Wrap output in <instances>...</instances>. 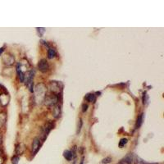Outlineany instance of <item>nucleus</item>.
<instances>
[{
    "label": "nucleus",
    "mask_w": 164,
    "mask_h": 164,
    "mask_svg": "<svg viewBox=\"0 0 164 164\" xmlns=\"http://www.w3.org/2000/svg\"><path fill=\"white\" fill-rule=\"evenodd\" d=\"M128 142V140L126 139V138H123V139H121V140L119 141V147L120 148H122V147H124L125 145H126Z\"/></svg>",
    "instance_id": "nucleus-14"
},
{
    "label": "nucleus",
    "mask_w": 164,
    "mask_h": 164,
    "mask_svg": "<svg viewBox=\"0 0 164 164\" xmlns=\"http://www.w3.org/2000/svg\"><path fill=\"white\" fill-rule=\"evenodd\" d=\"M122 161L124 162V163H126V164H133V161H134V154H133V153H129V154H127L124 158H123Z\"/></svg>",
    "instance_id": "nucleus-6"
},
{
    "label": "nucleus",
    "mask_w": 164,
    "mask_h": 164,
    "mask_svg": "<svg viewBox=\"0 0 164 164\" xmlns=\"http://www.w3.org/2000/svg\"><path fill=\"white\" fill-rule=\"evenodd\" d=\"M58 101V98L57 95H49V96H45V104L48 105H52L57 104V102Z\"/></svg>",
    "instance_id": "nucleus-3"
},
{
    "label": "nucleus",
    "mask_w": 164,
    "mask_h": 164,
    "mask_svg": "<svg viewBox=\"0 0 164 164\" xmlns=\"http://www.w3.org/2000/svg\"><path fill=\"white\" fill-rule=\"evenodd\" d=\"M82 107H83V109H82V111H83V112H85V111H87V108H88V105H87V104H83Z\"/></svg>",
    "instance_id": "nucleus-20"
},
{
    "label": "nucleus",
    "mask_w": 164,
    "mask_h": 164,
    "mask_svg": "<svg viewBox=\"0 0 164 164\" xmlns=\"http://www.w3.org/2000/svg\"><path fill=\"white\" fill-rule=\"evenodd\" d=\"M133 163L135 164H158V163H149V162H147L145 160H143L141 158L138 157L134 155V161H133Z\"/></svg>",
    "instance_id": "nucleus-7"
},
{
    "label": "nucleus",
    "mask_w": 164,
    "mask_h": 164,
    "mask_svg": "<svg viewBox=\"0 0 164 164\" xmlns=\"http://www.w3.org/2000/svg\"><path fill=\"white\" fill-rule=\"evenodd\" d=\"M38 68L41 71V72H46L49 69V65L46 59H41L39 62L38 64Z\"/></svg>",
    "instance_id": "nucleus-1"
},
{
    "label": "nucleus",
    "mask_w": 164,
    "mask_h": 164,
    "mask_svg": "<svg viewBox=\"0 0 164 164\" xmlns=\"http://www.w3.org/2000/svg\"><path fill=\"white\" fill-rule=\"evenodd\" d=\"M117 164H125V163H124V162H123L122 160H121V161H120L118 163H117Z\"/></svg>",
    "instance_id": "nucleus-23"
},
{
    "label": "nucleus",
    "mask_w": 164,
    "mask_h": 164,
    "mask_svg": "<svg viewBox=\"0 0 164 164\" xmlns=\"http://www.w3.org/2000/svg\"><path fill=\"white\" fill-rule=\"evenodd\" d=\"M37 31L39 33V36H42V35L44 34L45 32V29L44 28H37Z\"/></svg>",
    "instance_id": "nucleus-19"
},
{
    "label": "nucleus",
    "mask_w": 164,
    "mask_h": 164,
    "mask_svg": "<svg viewBox=\"0 0 164 164\" xmlns=\"http://www.w3.org/2000/svg\"><path fill=\"white\" fill-rule=\"evenodd\" d=\"M60 114H61V107L59 105H57L53 108V116L55 118H58V117H60Z\"/></svg>",
    "instance_id": "nucleus-11"
},
{
    "label": "nucleus",
    "mask_w": 164,
    "mask_h": 164,
    "mask_svg": "<svg viewBox=\"0 0 164 164\" xmlns=\"http://www.w3.org/2000/svg\"><path fill=\"white\" fill-rule=\"evenodd\" d=\"M17 73H18V76H19V79H20V82H24L25 80V74L24 72H22V71H20V68L19 67V64L17 65Z\"/></svg>",
    "instance_id": "nucleus-12"
},
{
    "label": "nucleus",
    "mask_w": 164,
    "mask_h": 164,
    "mask_svg": "<svg viewBox=\"0 0 164 164\" xmlns=\"http://www.w3.org/2000/svg\"><path fill=\"white\" fill-rule=\"evenodd\" d=\"M148 99V95L146 94V92H145V93H144V95H143V104H147Z\"/></svg>",
    "instance_id": "nucleus-18"
},
{
    "label": "nucleus",
    "mask_w": 164,
    "mask_h": 164,
    "mask_svg": "<svg viewBox=\"0 0 164 164\" xmlns=\"http://www.w3.org/2000/svg\"><path fill=\"white\" fill-rule=\"evenodd\" d=\"M84 162H85V158H84V157H82V158H81V159H80V164H84Z\"/></svg>",
    "instance_id": "nucleus-21"
},
{
    "label": "nucleus",
    "mask_w": 164,
    "mask_h": 164,
    "mask_svg": "<svg viewBox=\"0 0 164 164\" xmlns=\"http://www.w3.org/2000/svg\"><path fill=\"white\" fill-rule=\"evenodd\" d=\"M52 128H53V124L51 122H48L47 124L44 126V127L43 128V135H42L43 140H44L46 138H47L49 133L52 130Z\"/></svg>",
    "instance_id": "nucleus-5"
},
{
    "label": "nucleus",
    "mask_w": 164,
    "mask_h": 164,
    "mask_svg": "<svg viewBox=\"0 0 164 164\" xmlns=\"http://www.w3.org/2000/svg\"><path fill=\"white\" fill-rule=\"evenodd\" d=\"M41 147V143H40V140L39 138H35V139L33 140L32 143V154L35 155L38 153V151L39 150V148Z\"/></svg>",
    "instance_id": "nucleus-2"
},
{
    "label": "nucleus",
    "mask_w": 164,
    "mask_h": 164,
    "mask_svg": "<svg viewBox=\"0 0 164 164\" xmlns=\"http://www.w3.org/2000/svg\"><path fill=\"white\" fill-rule=\"evenodd\" d=\"M82 124H83V122H82V120L80 119L78 121V124H77V131H76V134H79L80 130H81V127H82Z\"/></svg>",
    "instance_id": "nucleus-16"
},
{
    "label": "nucleus",
    "mask_w": 164,
    "mask_h": 164,
    "mask_svg": "<svg viewBox=\"0 0 164 164\" xmlns=\"http://www.w3.org/2000/svg\"><path fill=\"white\" fill-rule=\"evenodd\" d=\"M85 99L89 102H94L96 101V97L94 94H87L85 97Z\"/></svg>",
    "instance_id": "nucleus-8"
},
{
    "label": "nucleus",
    "mask_w": 164,
    "mask_h": 164,
    "mask_svg": "<svg viewBox=\"0 0 164 164\" xmlns=\"http://www.w3.org/2000/svg\"><path fill=\"white\" fill-rule=\"evenodd\" d=\"M73 164H76V160L73 161Z\"/></svg>",
    "instance_id": "nucleus-24"
},
{
    "label": "nucleus",
    "mask_w": 164,
    "mask_h": 164,
    "mask_svg": "<svg viewBox=\"0 0 164 164\" xmlns=\"http://www.w3.org/2000/svg\"><path fill=\"white\" fill-rule=\"evenodd\" d=\"M33 79H34V72L31 71L29 72L26 77V85L29 87L30 92H33Z\"/></svg>",
    "instance_id": "nucleus-4"
},
{
    "label": "nucleus",
    "mask_w": 164,
    "mask_h": 164,
    "mask_svg": "<svg viewBox=\"0 0 164 164\" xmlns=\"http://www.w3.org/2000/svg\"><path fill=\"white\" fill-rule=\"evenodd\" d=\"M3 51H4V47H3V48L0 49V55L2 54V53L3 52Z\"/></svg>",
    "instance_id": "nucleus-22"
},
{
    "label": "nucleus",
    "mask_w": 164,
    "mask_h": 164,
    "mask_svg": "<svg viewBox=\"0 0 164 164\" xmlns=\"http://www.w3.org/2000/svg\"><path fill=\"white\" fill-rule=\"evenodd\" d=\"M55 56H56V51H55V49H53L52 48L49 49V50H48V57H49V58L52 59V58H53L55 57Z\"/></svg>",
    "instance_id": "nucleus-13"
},
{
    "label": "nucleus",
    "mask_w": 164,
    "mask_h": 164,
    "mask_svg": "<svg viewBox=\"0 0 164 164\" xmlns=\"http://www.w3.org/2000/svg\"><path fill=\"white\" fill-rule=\"evenodd\" d=\"M63 157L65 158V159L67 160V161H71L73 158L72 153H71V150H65L63 152Z\"/></svg>",
    "instance_id": "nucleus-9"
},
{
    "label": "nucleus",
    "mask_w": 164,
    "mask_h": 164,
    "mask_svg": "<svg viewBox=\"0 0 164 164\" xmlns=\"http://www.w3.org/2000/svg\"><path fill=\"white\" fill-rule=\"evenodd\" d=\"M112 162V158L110 157H107L105 158H104L102 161H101V163L102 164H108Z\"/></svg>",
    "instance_id": "nucleus-15"
},
{
    "label": "nucleus",
    "mask_w": 164,
    "mask_h": 164,
    "mask_svg": "<svg viewBox=\"0 0 164 164\" xmlns=\"http://www.w3.org/2000/svg\"><path fill=\"white\" fill-rule=\"evenodd\" d=\"M19 162V157L18 156H14L12 158V164H18Z\"/></svg>",
    "instance_id": "nucleus-17"
},
{
    "label": "nucleus",
    "mask_w": 164,
    "mask_h": 164,
    "mask_svg": "<svg viewBox=\"0 0 164 164\" xmlns=\"http://www.w3.org/2000/svg\"><path fill=\"white\" fill-rule=\"evenodd\" d=\"M143 121H144V113H141V114L139 115V117H137L135 127L136 128H140L141 126V125L143 124Z\"/></svg>",
    "instance_id": "nucleus-10"
}]
</instances>
